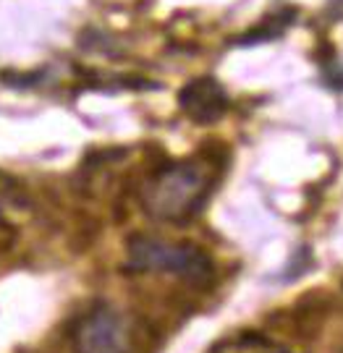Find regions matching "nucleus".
Here are the masks:
<instances>
[{"instance_id": "obj_1", "label": "nucleus", "mask_w": 343, "mask_h": 353, "mask_svg": "<svg viewBox=\"0 0 343 353\" xmlns=\"http://www.w3.org/2000/svg\"><path fill=\"white\" fill-rule=\"evenodd\" d=\"M217 181V170L213 163L202 157L178 160L144 181L141 186V207L157 223L168 225H186L207 204L213 186Z\"/></svg>"}, {"instance_id": "obj_2", "label": "nucleus", "mask_w": 343, "mask_h": 353, "mask_svg": "<svg viewBox=\"0 0 343 353\" xmlns=\"http://www.w3.org/2000/svg\"><path fill=\"white\" fill-rule=\"evenodd\" d=\"M126 267L131 272L173 275L189 285H207L213 280V259L189 241H166L155 236H134L126 246Z\"/></svg>"}, {"instance_id": "obj_3", "label": "nucleus", "mask_w": 343, "mask_h": 353, "mask_svg": "<svg viewBox=\"0 0 343 353\" xmlns=\"http://www.w3.org/2000/svg\"><path fill=\"white\" fill-rule=\"evenodd\" d=\"M77 353H128L131 332L126 316L110 303H97L74 327Z\"/></svg>"}, {"instance_id": "obj_4", "label": "nucleus", "mask_w": 343, "mask_h": 353, "mask_svg": "<svg viewBox=\"0 0 343 353\" xmlns=\"http://www.w3.org/2000/svg\"><path fill=\"white\" fill-rule=\"evenodd\" d=\"M178 105L194 123H215L228 110V94L215 79H194L178 94Z\"/></svg>"}, {"instance_id": "obj_5", "label": "nucleus", "mask_w": 343, "mask_h": 353, "mask_svg": "<svg viewBox=\"0 0 343 353\" xmlns=\"http://www.w3.org/2000/svg\"><path fill=\"white\" fill-rule=\"evenodd\" d=\"M207 353H291L288 348L278 345L265 335H236V338H226V341L215 343Z\"/></svg>"}]
</instances>
